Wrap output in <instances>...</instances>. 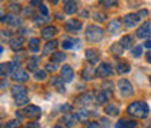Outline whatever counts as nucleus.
<instances>
[{"label":"nucleus","mask_w":151,"mask_h":128,"mask_svg":"<svg viewBox=\"0 0 151 128\" xmlns=\"http://www.w3.org/2000/svg\"><path fill=\"white\" fill-rule=\"evenodd\" d=\"M128 114L131 116L135 118H147L148 114H150V108L145 102H141V101H137V102H132L131 105L128 106Z\"/></svg>","instance_id":"obj_1"},{"label":"nucleus","mask_w":151,"mask_h":128,"mask_svg":"<svg viewBox=\"0 0 151 128\" xmlns=\"http://www.w3.org/2000/svg\"><path fill=\"white\" fill-rule=\"evenodd\" d=\"M102 38H103V29L100 26H96V25L87 26V29H86V39L87 41L99 42Z\"/></svg>","instance_id":"obj_2"},{"label":"nucleus","mask_w":151,"mask_h":128,"mask_svg":"<svg viewBox=\"0 0 151 128\" xmlns=\"http://www.w3.org/2000/svg\"><path fill=\"white\" fill-rule=\"evenodd\" d=\"M118 86H119V92H121V95L122 96H131L132 93H134V88H132V85L127 80V79H122V80H119V83H118Z\"/></svg>","instance_id":"obj_3"},{"label":"nucleus","mask_w":151,"mask_h":128,"mask_svg":"<svg viewBox=\"0 0 151 128\" xmlns=\"http://www.w3.org/2000/svg\"><path fill=\"white\" fill-rule=\"evenodd\" d=\"M96 74L100 76V77H109L113 74V69L109 63H102L99 64V67L96 69Z\"/></svg>","instance_id":"obj_4"},{"label":"nucleus","mask_w":151,"mask_h":128,"mask_svg":"<svg viewBox=\"0 0 151 128\" xmlns=\"http://www.w3.org/2000/svg\"><path fill=\"white\" fill-rule=\"evenodd\" d=\"M141 16H139V13H129V15H125L124 16V23L128 26V28H132V26H135L139 20H141Z\"/></svg>","instance_id":"obj_5"},{"label":"nucleus","mask_w":151,"mask_h":128,"mask_svg":"<svg viewBox=\"0 0 151 128\" xmlns=\"http://www.w3.org/2000/svg\"><path fill=\"white\" fill-rule=\"evenodd\" d=\"M41 108H38L37 105H29V106H26L25 108V115L28 116V118H31V119H37L41 116Z\"/></svg>","instance_id":"obj_6"},{"label":"nucleus","mask_w":151,"mask_h":128,"mask_svg":"<svg viewBox=\"0 0 151 128\" xmlns=\"http://www.w3.org/2000/svg\"><path fill=\"white\" fill-rule=\"evenodd\" d=\"M61 79H63V82H65V83H68V82H71L73 79H74V72H73V69L70 67V66H64L63 69H61Z\"/></svg>","instance_id":"obj_7"},{"label":"nucleus","mask_w":151,"mask_h":128,"mask_svg":"<svg viewBox=\"0 0 151 128\" xmlns=\"http://www.w3.org/2000/svg\"><path fill=\"white\" fill-rule=\"evenodd\" d=\"M151 34V25L150 22H145V23H142L138 29H137V37L138 38H147L150 37Z\"/></svg>","instance_id":"obj_8"},{"label":"nucleus","mask_w":151,"mask_h":128,"mask_svg":"<svg viewBox=\"0 0 151 128\" xmlns=\"http://www.w3.org/2000/svg\"><path fill=\"white\" fill-rule=\"evenodd\" d=\"M77 121H78V119H77V115H73V114H67V115H64V116L61 118V122L64 124L65 128H73Z\"/></svg>","instance_id":"obj_9"},{"label":"nucleus","mask_w":151,"mask_h":128,"mask_svg":"<svg viewBox=\"0 0 151 128\" xmlns=\"http://www.w3.org/2000/svg\"><path fill=\"white\" fill-rule=\"evenodd\" d=\"M81 26H83L81 22L76 20V19H71V20L65 22V29L68 32H78V31H81Z\"/></svg>","instance_id":"obj_10"},{"label":"nucleus","mask_w":151,"mask_h":128,"mask_svg":"<svg viewBox=\"0 0 151 128\" xmlns=\"http://www.w3.org/2000/svg\"><path fill=\"white\" fill-rule=\"evenodd\" d=\"M13 76H12V79L15 80V82H18V83H25V82H28V79H29V76L26 72H23V70H16V72H13Z\"/></svg>","instance_id":"obj_11"},{"label":"nucleus","mask_w":151,"mask_h":128,"mask_svg":"<svg viewBox=\"0 0 151 128\" xmlns=\"http://www.w3.org/2000/svg\"><path fill=\"white\" fill-rule=\"evenodd\" d=\"M93 102V93H90V92H86V93H83V95H80L78 96V101H77V103L78 105H89V103H92Z\"/></svg>","instance_id":"obj_12"},{"label":"nucleus","mask_w":151,"mask_h":128,"mask_svg":"<svg viewBox=\"0 0 151 128\" xmlns=\"http://www.w3.org/2000/svg\"><path fill=\"white\" fill-rule=\"evenodd\" d=\"M109 98H111V93H109V90L96 93V102H97L99 105H105V103L109 101Z\"/></svg>","instance_id":"obj_13"},{"label":"nucleus","mask_w":151,"mask_h":128,"mask_svg":"<svg viewBox=\"0 0 151 128\" xmlns=\"http://www.w3.org/2000/svg\"><path fill=\"white\" fill-rule=\"evenodd\" d=\"M76 10H77V4H76L74 0H65L64 1V12L67 15H73V13H76Z\"/></svg>","instance_id":"obj_14"},{"label":"nucleus","mask_w":151,"mask_h":128,"mask_svg":"<svg viewBox=\"0 0 151 128\" xmlns=\"http://www.w3.org/2000/svg\"><path fill=\"white\" fill-rule=\"evenodd\" d=\"M86 58H87V61H90L92 64H96V63H99L100 54H99V51H96V50H87V51H86Z\"/></svg>","instance_id":"obj_15"},{"label":"nucleus","mask_w":151,"mask_h":128,"mask_svg":"<svg viewBox=\"0 0 151 128\" xmlns=\"http://www.w3.org/2000/svg\"><path fill=\"white\" fill-rule=\"evenodd\" d=\"M55 34H57L55 26H47V28H44L41 31V35H42V38H45V39H52V37Z\"/></svg>","instance_id":"obj_16"},{"label":"nucleus","mask_w":151,"mask_h":128,"mask_svg":"<svg viewBox=\"0 0 151 128\" xmlns=\"http://www.w3.org/2000/svg\"><path fill=\"white\" fill-rule=\"evenodd\" d=\"M119 44L124 47V50H129V48H132L134 38H132L131 35H125V37H122V39L119 41Z\"/></svg>","instance_id":"obj_17"},{"label":"nucleus","mask_w":151,"mask_h":128,"mask_svg":"<svg viewBox=\"0 0 151 128\" xmlns=\"http://www.w3.org/2000/svg\"><path fill=\"white\" fill-rule=\"evenodd\" d=\"M4 22L9 23V25H12V26H20V25H22V20H20L16 15H7V16L4 18Z\"/></svg>","instance_id":"obj_18"},{"label":"nucleus","mask_w":151,"mask_h":128,"mask_svg":"<svg viewBox=\"0 0 151 128\" xmlns=\"http://www.w3.org/2000/svg\"><path fill=\"white\" fill-rule=\"evenodd\" d=\"M38 64H39V58L38 57H31L28 60V63H26V67H28L29 72H37Z\"/></svg>","instance_id":"obj_19"},{"label":"nucleus","mask_w":151,"mask_h":128,"mask_svg":"<svg viewBox=\"0 0 151 128\" xmlns=\"http://www.w3.org/2000/svg\"><path fill=\"white\" fill-rule=\"evenodd\" d=\"M119 29H121V22H119L118 19H112V20L109 22V25H108V31H109L111 34H116Z\"/></svg>","instance_id":"obj_20"},{"label":"nucleus","mask_w":151,"mask_h":128,"mask_svg":"<svg viewBox=\"0 0 151 128\" xmlns=\"http://www.w3.org/2000/svg\"><path fill=\"white\" fill-rule=\"evenodd\" d=\"M26 93H28V92H26V88L22 86V85H15V86L12 88V96H13V98L20 96V95H26Z\"/></svg>","instance_id":"obj_21"},{"label":"nucleus","mask_w":151,"mask_h":128,"mask_svg":"<svg viewBox=\"0 0 151 128\" xmlns=\"http://www.w3.org/2000/svg\"><path fill=\"white\" fill-rule=\"evenodd\" d=\"M116 128H137V122L127 121V119H121V121L116 122Z\"/></svg>","instance_id":"obj_22"},{"label":"nucleus","mask_w":151,"mask_h":128,"mask_svg":"<svg viewBox=\"0 0 151 128\" xmlns=\"http://www.w3.org/2000/svg\"><path fill=\"white\" fill-rule=\"evenodd\" d=\"M105 112H106L108 116H118L119 115V108L116 105H106Z\"/></svg>","instance_id":"obj_23"},{"label":"nucleus","mask_w":151,"mask_h":128,"mask_svg":"<svg viewBox=\"0 0 151 128\" xmlns=\"http://www.w3.org/2000/svg\"><path fill=\"white\" fill-rule=\"evenodd\" d=\"M93 74H94V72H93V67H92V66L84 67L83 72H81V76H83L84 80H92V79H93Z\"/></svg>","instance_id":"obj_24"},{"label":"nucleus","mask_w":151,"mask_h":128,"mask_svg":"<svg viewBox=\"0 0 151 128\" xmlns=\"http://www.w3.org/2000/svg\"><path fill=\"white\" fill-rule=\"evenodd\" d=\"M52 85L55 86L57 90L60 92V93H64V92H65L64 82H63V79H61V77H54V79H52Z\"/></svg>","instance_id":"obj_25"},{"label":"nucleus","mask_w":151,"mask_h":128,"mask_svg":"<svg viewBox=\"0 0 151 128\" xmlns=\"http://www.w3.org/2000/svg\"><path fill=\"white\" fill-rule=\"evenodd\" d=\"M22 45H23V39H22V38H13V39H10V48H12L13 51L20 50Z\"/></svg>","instance_id":"obj_26"},{"label":"nucleus","mask_w":151,"mask_h":128,"mask_svg":"<svg viewBox=\"0 0 151 128\" xmlns=\"http://www.w3.org/2000/svg\"><path fill=\"white\" fill-rule=\"evenodd\" d=\"M57 45H58V42H57V41H48V44L44 47V55L51 54V53L57 48Z\"/></svg>","instance_id":"obj_27"},{"label":"nucleus","mask_w":151,"mask_h":128,"mask_svg":"<svg viewBox=\"0 0 151 128\" xmlns=\"http://www.w3.org/2000/svg\"><path fill=\"white\" fill-rule=\"evenodd\" d=\"M39 44H41V41H39L38 38H31V39H29V50H31L32 53H38Z\"/></svg>","instance_id":"obj_28"},{"label":"nucleus","mask_w":151,"mask_h":128,"mask_svg":"<svg viewBox=\"0 0 151 128\" xmlns=\"http://www.w3.org/2000/svg\"><path fill=\"white\" fill-rule=\"evenodd\" d=\"M65 60V54L64 53H52V57H51V61L52 63H61Z\"/></svg>","instance_id":"obj_29"},{"label":"nucleus","mask_w":151,"mask_h":128,"mask_svg":"<svg viewBox=\"0 0 151 128\" xmlns=\"http://www.w3.org/2000/svg\"><path fill=\"white\" fill-rule=\"evenodd\" d=\"M28 93L26 95H20V96H16L15 98V103L18 105V106H22V105H25V103H28Z\"/></svg>","instance_id":"obj_30"},{"label":"nucleus","mask_w":151,"mask_h":128,"mask_svg":"<svg viewBox=\"0 0 151 128\" xmlns=\"http://www.w3.org/2000/svg\"><path fill=\"white\" fill-rule=\"evenodd\" d=\"M111 53H113L115 55H121L124 53V47L121 44H113L112 47H111Z\"/></svg>","instance_id":"obj_31"},{"label":"nucleus","mask_w":151,"mask_h":128,"mask_svg":"<svg viewBox=\"0 0 151 128\" xmlns=\"http://www.w3.org/2000/svg\"><path fill=\"white\" fill-rule=\"evenodd\" d=\"M87 118H89V112L86 109H80L77 112V119L78 121H87Z\"/></svg>","instance_id":"obj_32"},{"label":"nucleus","mask_w":151,"mask_h":128,"mask_svg":"<svg viewBox=\"0 0 151 128\" xmlns=\"http://www.w3.org/2000/svg\"><path fill=\"white\" fill-rule=\"evenodd\" d=\"M118 72L119 73H128L129 72V66L127 63H119L118 64Z\"/></svg>","instance_id":"obj_33"},{"label":"nucleus","mask_w":151,"mask_h":128,"mask_svg":"<svg viewBox=\"0 0 151 128\" xmlns=\"http://www.w3.org/2000/svg\"><path fill=\"white\" fill-rule=\"evenodd\" d=\"M61 45H63L64 50H68V48H73L74 42H73V39H64V41L61 42Z\"/></svg>","instance_id":"obj_34"},{"label":"nucleus","mask_w":151,"mask_h":128,"mask_svg":"<svg viewBox=\"0 0 151 128\" xmlns=\"http://www.w3.org/2000/svg\"><path fill=\"white\" fill-rule=\"evenodd\" d=\"M100 3L106 7H112V6H116L118 4V0H100Z\"/></svg>","instance_id":"obj_35"},{"label":"nucleus","mask_w":151,"mask_h":128,"mask_svg":"<svg viewBox=\"0 0 151 128\" xmlns=\"http://www.w3.org/2000/svg\"><path fill=\"white\" fill-rule=\"evenodd\" d=\"M47 77V72L45 70H37L35 72V79L37 80H44Z\"/></svg>","instance_id":"obj_36"},{"label":"nucleus","mask_w":151,"mask_h":128,"mask_svg":"<svg viewBox=\"0 0 151 128\" xmlns=\"http://www.w3.org/2000/svg\"><path fill=\"white\" fill-rule=\"evenodd\" d=\"M20 127V121L19 119H13V121H9L6 124V128H19Z\"/></svg>","instance_id":"obj_37"},{"label":"nucleus","mask_w":151,"mask_h":128,"mask_svg":"<svg viewBox=\"0 0 151 128\" xmlns=\"http://www.w3.org/2000/svg\"><path fill=\"white\" fill-rule=\"evenodd\" d=\"M141 54H142V47H135V48H132V57L138 58V57H141Z\"/></svg>","instance_id":"obj_38"},{"label":"nucleus","mask_w":151,"mask_h":128,"mask_svg":"<svg viewBox=\"0 0 151 128\" xmlns=\"http://www.w3.org/2000/svg\"><path fill=\"white\" fill-rule=\"evenodd\" d=\"M55 70H57L55 63H50V64H47V72H55Z\"/></svg>","instance_id":"obj_39"},{"label":"nucleus","mask_w":151,"mask_h":128,"mask_svg":"<svg viewBox=\"0 0 151 128\" xmlns=\"http://www.w3.org/2000/svg\"><path fill=\"white\" fill-rule=\"evenodd\" d=\"M42 4V0H31V6H41Z\"/></svg>","instance_id":"obj_40"},{"label":"nucleus","mask_w":151,"mask_h":128,"mask_svg":"<svg viewBox=\"0 0 151 128\" xmlns=\"http://www.w3.org/2000/svg\"><path fill=\"white\" fill-rule=\"evenodd\" d=\"M0 37L1 38H10V31H1V32H0Z\"/></svg>","instance_id":"obj_41"},{"label":"nucleus","mask_w":151,"mask_h":128,"mask_svg":"<svg viewBox=\"0 0 151 128\" xmlns=\"http://www.w3.org/2000/svg\"><path fill=\"white\" fill-rule=\"evenodd\" d=\"M39 7H41V12H42V15H47V16H48V9H47V6L41 4Z\"/></svg>","instance_id":"obj_42"},{"label":"nucleus","mask_w":151,"mask_h":128,"mask_svg":"<svg viewBox=\"0 0 151 128\" xmlns=\"http://www.w3.org/2000/svg\"><path fill=\"white\" fill-rule=\"evenodd\" d=\"M96 20H100V22H102V20H105V15H103V13H96Z\"/></svg>","instance_id":"obj_43"},{"label":"nucleus","mask_w":151,"mask_h":128,"mask_svg":"<svg viewBox=\"0 0 151 128\" xmlns=\"http://www.w3.org/2000/svg\"><path fill=\"white\" fill-rule=\"evenodd\" d=\"M87 128H100V124H99V122H90V124L87 125Z\"/></svg>","instance_id":"obj_44"},{"label":"nucleus","mask_w":151,"mask_h":128,"mask_svg":"<svg viewBox=\"0 0 151 128\" xmlns=\"http://www.w3.org/2000/svg\"><path fill=\"white\" fill-rule=\"evenodd\" d=\"M103 88H105L106 90H112V89H113V85H112V83H103Z\"/></svg>","instance_id":"obj_45"},{"label":"nucleus","mask_w":151,"mask_h":128,"mask_svg":"<svg viewBox=\"0 0 151 128\" xmlns=\"http://www.w3.org/2000/svg\"><path fill=\"white\" fill-rule=\"evenodd\" d=\"M26 128H39V125H38V122H29Z\"/></svg>","instance_id":"obj_46"},{"label":"nucleus","mask_w":151,"mask_h":128,"mask_svg":"<svg viewBox=\"0 0 151 128\" xmlns=\"http://www.w3.org/2000/svg\"><path fill=\"white\" fill-rule=\"evenodd\" d=\"M144 47H145V48H150V50H151V38H150V39H147V41L144 42Z\"/></svg>","instance_id":"obj_47"},{"label":"nucleus","mask_w":151,"mask_h":128,"mask_svg":"<svg viewBox=\"0 0 151 128\" xmlns=\"http://www.w3.org/2000/svg\"><path fill=\"white\" fill-rule=\"evenodd\" d=\"M100 122H102L103 127H108V125H109V124H108V119H105V118H100Z\"/></svg>","instance_id":"obj_48"},{"label":"nucleus","mask_w":151,"mask_h":128,"mask_svg":"<svg viewBox=\"0 0 151 128\" xmlns=\"http://www.w3.org/2000/svg\"><path fill=\"white\" fill-rule=\"evenodd\" d=\"M7 86V82L6 80H3V82H0V89H4Z\"/></svg>","instance_id":"obj_49"},{"label":"nucleus","mask_w":151,"mask_h":128,"mask_svg":"<svg viewBox=\"0 0 151 128\" xmlns=\"http://www.w3.org/2000/svg\"><path fill=\"white\" fill-rule=\"evenodd\" d=\"M145 57H147V61L151 64V51H150V53H147V55H145Z\"/></svg>","instance_id":"obj_50"},{"label":"nucleus","mask_w":151,"mask_h":128,"mask_svg":"<svg viewBox=\"0 0 151 128\" xmlns=\"http://www.w3.org/2000/svg\"><path fill=\"white\" fill-rule=\"evenodd\" d=\"M4 74V72H3V67H1V64H0V77Z\"/></svg>","instance_id":"obj_51"},{"label":"nucleus","mask_w":151,"mask_h":128,"mask_svg":"<svg viewBox=\"0 0 151 128\" xmlns=\"http://www.w3.org/2000/svg\"><path fill=\"white\" fill-rule=\"evenodd\" d=\"M51 1H52L54 4H57V3H58V0H51Z\"/></svg>","instance_id":"obj_52"},{"label":"nucleus","mask_w":151,"mask_h":128,"mask_svg":"<svg viewBox=\"0 0 151 128\" xmlns=\"http://www.w3.org/2000/svg\"><path fill=\"white\" fill-rule=\"evenodd\" d=\"M1 53H3V47L0 45V54H1Z\"/></svg>","instance_id":"obj_53"},{"label":"nucleus","mask_w":151,"mask_h":128,"mask_svg":"<svg viewBox=\"0 0 151 128\" xmlns=\"http://www.w3.org/2000/svg\"><path fill=\"white\" fill-rule=\"evenodd\" d=\"M148 128H151V124H150V125H148Z\"/></svg>","instance_id":"obj_54"},{"label":"nucleus","mask_w":151,"mask_h":128,"mask_svg":"<svg viewBox=\"0 0 151 128\" xmlns=\"http://www.w3.org/2000/svg\"><path fill=\"white\" fill-rule=\"evenodd\" d=\"M54 128H61V127H54Z\"/></svg>","instance_id":"obj_55"}]
</instances>
